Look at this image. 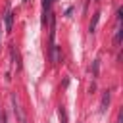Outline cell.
<instances>
[{
	"label": "cell",
	"mask_w": 123,
	"mask_h": 123,
	"mask_svg": "<svg viewBox=\"0 0 123 123\" xmlns=\"http://www.w3.org/2000/svg\"><path fill=\"white\" fill-rule=\"evenodd\" d=\"M48 54H50V62H52V65H58V63L62 62V52H60V46H58L56 42H50V50H48Z\"/></svg>",
	"instance_id": "cell-1"
},
{
	"label": "cell",
	"mask_w": 123,
	"mask_h": 123,
	"mask_svg": "<svg viewBox=\"0 0 123 123\" xmlns=\"http://www.w3.org/2000/svg\"><path fill=\"white\" fill-rule=\"evenodd\" d=\"M4 25H6V31L10 33V31H12V25H13V13L10 12V8L6 10V15H4Z\"/></svg>",
	"instance_id": "cell-2"
},
{
	"label": "cell",
	"mask_w": 123,
	"mask_h": 123,
	"mask_svg": "<svg viewBox=\"0 0 123 123\" xmlns=\"http://www.w3.org/2000/svg\"><path fill=\"white\" fill-rule=\"evenodd\" d=\"M12 102H13V111H15V115L19 117V121H21V123H25V117H23V113H21V108H19V104H17V98L13 96V98H12Z\"/></svg>",
	"instance_id": "cell-3"
},
{
	"label": "cell",
	"mask_w": 123,
	"mask_h": 123,
	"mask_svg": "<svg viewBox=\"0 0 123 123\" xmlns=\"http://www.w3.org/2000/svg\"><path fill=\"white\" fill-rule=\"evenodd\" d=\"M98 19H100V12L94 13V17H92V21H90V25H88V31H90V33H94V29H96V25H98Z\"/></svg>",
	"instance_id": "cell-4"
},
{
	"label": "cell",
	"mask_w": 123,
	"mask_h": 123,
	"mask_svg": "<svg viewBox=\"0 0 123 123\" xmlns=\"http://www.w3.org/2000/svg\"><path fill=\"white\" fill-rule=\"evenodd\" d=\"M108 104H110V92L106 90V92L102 94V108H100V110H102V111H106V108H108Z\"/></svg>",
	"instance_id": "cell-5"
},
{
	"label": "cell",
	"mask_w": 123,
	"mask_h": 123,
	"mask_svg": "<svg viewBox=\"0 0 123 123\" xmlns=\"http://www.w3.org/2000/svg\"><path fill=\"white\" fill-rule=\"evenodd\" d=\"M92 75H94V77L100 75V60H94V62H92Z\"/></svg>",
	"instance_id": "cell-6"
},
{
	"label": "cell",
	"mask_w": 123,
	"mask_h": 123,
	"mask_svg": "<svg viewBox=\"0 0 123 123\" xmlns=\"http://www.w3.org/2000/svg\"><path fill=\"white\" fill-rule=\"evenodd\" d=\"M58 115H60V123H67V115H65V110L62 106L58 108Z\"/></svg>",
	"instance_id": "cell-7"
},
{
	"label": "cell",
	"mask_w": 123,
	"mask_h": 123,
	"mask_svg": "<svg viewBox=\"0 0 123 123\" xmlns=\"http://www.w3.org/2000/svg\"><path fill=\"white\" fill-rule=\"evenodd\" d=\"M121 33H123L121 29H117V31H115V37H113V42H115V46H119V42H121Z\"/></svg>",
	"instance_id": "cell-8"
}]
</instances>
